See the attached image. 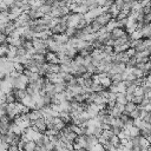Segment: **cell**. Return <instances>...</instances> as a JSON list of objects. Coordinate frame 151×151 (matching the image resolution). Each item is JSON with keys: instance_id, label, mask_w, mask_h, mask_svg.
<instances>
[{"instance_id": "obj_9", "label": "cell", "mask_w": 151, "mask_h": 151, "mask_svg": "<svg viewBox=\"0 0 151 151\" xmlns=\"http://www.w3.org/2000/svg\"><path fill=\"white\" fill-rule=\"evenodd\" d=\"M35 149H37V143L34 140H29L26 143L24 151H35Z\"/></svg>"}, {"instance_id": "obj_8", "label": "cell", "mask_w": 151, "mask_h": 151, "mask_svg": "<svg viewBox=\"0 0 151 151\" xmlns=\"http://www.w3.org/2000/svg\"><path fill=\"white\" fill-rule=\"evenodd\" d=\"M137 104H134L133 101H129L126 105H125V112H127L129 114H131L136 109H137Z\"/></svg>"}, {"instance_id": "obj_1", "label": "cell", "mask_w": 151, "mask_h": 151, "mask_svg": "<svg viewBox=\"0 0 151 151\" xmlns=\"http://www.w3.org/2000/svg\"><path fill=\"white\" fill-rule=\"evenodd\" d=\"M54 20H55V19H54ZM67 28H68L67 22H60V21H57V20H55V24H54L53 27L51 28V32H52L53 35L64 34V33H66Z\"/></svg>"}, {"instance_id": "obj_3", "label": "cell", "mask_w": 151, "mask_h": 151, "mask_svg": "<svg viewBox=\"0 0 151 151\" xmlns=\"http://www.w3.org/2000/svg\"><path fill=\"white\" fill-rule=\"evenodd\" d=\"M85 111L90 114L91 118H96V117L99 114V112L101 111V109H100L98 105H96V104H88V106L86 107Z\"/></svg>"}, {"instance_id": "obj_5", "label": "cell", "mask_w": 151, "mask_h": 151, "mask_svg": "<svg viewBox=\"0 0 151 151\" xmlns=\"http://www.w3.org/2000/svg\"><path fill=\"white\" fill-rule=\"evenodd\" d=\"M54 40H55L57 44H59L61 46H65V45H67L70 38L66 35V33H64V34H57V35H54Z\"/></svg>"}, {"instance_id": "obj_10", "label": "cell", "mask_w": 151, "mask_h": 151, "mask_svg": "<svg viewBox=\"0 0 151 151\" xmlns=\"http://www.w3.org/2000/svg\"><path fill=\"white\" fill-rule=\"evenodd\" d=\"M7 151H21V150H20V147L18 145H9Z\"/></svg>"}, {"instance_id": "obj_6", "label": "cell", "mask_w": 151, "mask_h": 151, "mask_svg": "<svg viewBox=\"0 0 151 151\" xmlns=\"http://www.w3.org/2000/svg\"><path fill=\"white\" fill-rule=\"evenodd\" d=\"M48 142H50V137H48L47 134H45V133H40L39 137H38V139L35 140V143H37L38 145H40V146H45V147L47 146Z\"/></svg>"}, {"instance_id": "obj_4", "label": "cell", "mask_w": 151, "mask_h": 151, "mask_svg": "<svg viewBox=\"0 0 151 151\" xmlns=\"http://www.w3.org/2000/svg\"><path fill=\"white\" fill-rule=\"evenodd\" d=\"M125 34H126V29L125 28H120V27H117V28H114L113 31L110 32V37H111L112 40H117V39L122 38V37H124Z\"/></svg>"}, {"instance_id": "obj_7", "label": "cell", "mask_w": 151, "mask_h": 151, "mask_svg": "<svg viewBox=\"0 0 151 151\" xmlns=\"http://www.w3.org/2000/svg\"><path fill=\"white\" fill-rule=\"evenodd\" d=\"M116 101H117V104H120V105H126V104L129 103L127 94H126V93H117Z\"/></svg>"}, {"instance_id": "obj_11", "label": "cell", "mask_w": 151, "mask_h": 151, "mask_svg": "<svg viewBox=\"0 0 151 151\" xmlns=\"http://www.w3.org/2000/svg\"><path fill=\"white\" fill-rule=\"evenodd\" d=\"M59 151H73V150H71V149H68V147H66V146H65V147H63V149H61V150H59Z\"/></svg>"}, {"instance_id": "obj_12", "label": "cell", "mask_w": 151, "mask_h": 151, "mask_svg": "<svg viewBox=\"0 0 151 151\" xmlns=\"http://www.w3.org/2000/svg\"><path fill=\"white\" fill-rule=\"evenodd\" d=\"M47 151H57V150H47Z\"/></svg>"}, {"instance_id": "obj_2", "label": "cell", "mask_w": 151, "mask_h": 151, "mask_svg": "<svg viewBox=\"0 0 151 151\" xmlns=\"http://www.w3.org/2000/svg\"><path fill=\"white\" fill-rule=\"evenodd\" d=\"M112 19H113L112 14H111V13H110L107 9H105V11H104L101 14H99V15H98V17H97L94 20H96V21H98V22H99V24H100L103 27H105V26H106V25H107V24H109V22H110Z\"/></svg>"}]
</instances>
